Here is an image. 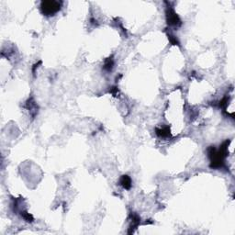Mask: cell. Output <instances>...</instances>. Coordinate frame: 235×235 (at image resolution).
Instances as JSON below:
<instances>
[{
	"instance_id": "2",
	"label": "cell",
	"mask_w": 235,
	"mask_h": 235,
	"mask_svg": "<svg viewBox=\"0 0 235 235\" xmlns=\"http://www.w3.org/2000/svg\"><path fill=\"white\" fill-rule=\"evenodd\" d=\"M166 20L167 23L170 26H180L181 25V20L179 18V17L177 16V14L175 12V10L173 8H171L170 7H168L166 8Z\"/></svg>"
},
{
	"instance_id": "5",
	"label": "cell",
	"mask_w": 235,
	"mask_h": 235,
	"mask_svg": "<svg viewBox=\"0 0 235 235\" xmlns=\"http://www.w3.org/2000/svg\"><path fill=\"white\" fill-rule=\"evenodd\" d=\"M113 65H114V61L112 58H108L105 61V64H104V70H106V71L108 72H110L112 68H113Z\"/></svg>"
},
{
	"instance_id": "3",
	"label": "cell",
	"mask_w": 235,
	"mask_h": 235,
	"mask_svg": "<svg viewBox=\"0 0 235 235\" xmlns=\"http://www.w3.org/2000/svg\"><path fill=\"white\" fill-rule=\"evenodd\" d=\"M120 184L123 187V188L125 189H130L131 187V179L129 175H122L120 179Z\"/></svg>"
},
{
	"instance_id": "4",
	"label": "cell",
	"mask_w": 235,
	"mask_h": 235,
	"mask_svg": "<svg viewBox=\"0 0 235 235\" xmlns=\"http://www.w3.org/2000/svg\"><path fill=\"white\" fill-rule=\"evenodd\" d=\"M156 134H157L159 137H163V138L168 137V136L170 135L169 128L166 127V128H163V129H156Z\"/></svg>"
},
{
	"instance_id": "7",
	"label": "cell",
	"mask_w": 235,
	"mask_h": 235,
	"mask_svg": "<svg viewBox=\"0 0 235 235\" xmlns=\"http://www.w3.org/2000/svg\"><path fill=\"white\" fill-rule=\"evenodd\" d=\"M168 39H169V40L171 41L172 44H174V45H178V44H179L178 41H177V40H176V38H175V36L169 34V35H168Z\"/></svg>"
},
{
	"instance_id": "6",
	"label": "cell",
	"mask_w": 235,
	"mask_h": 235,
	"mask_svg": "<svg viewBox=\"0 0 235 235\" xmlns=\"http://www.w3.org/2000/svg\"><path fill=\"white\" fill-rule=\"evenodd\" d=\"M21 217L28 222H32L33 220H34L33 217L30 213H28L27 211H21Z\"/></svg>"
},
{
	"instance_id": "1",
	"label": "cell",
	"mask_w": 235,
	"mask_h": 235,
	"mask_svg": "<svg viewBox=\"0 0 235 235\" xmlns=\"http://www.w3.org/2000/svg\"><path fill=\"white\" fill-rule=\"evenodd\" d=\"M61 4L58 1H42L40 3V10L45 16H53L61 9Z\"/></svg>"
}]
</instances>
